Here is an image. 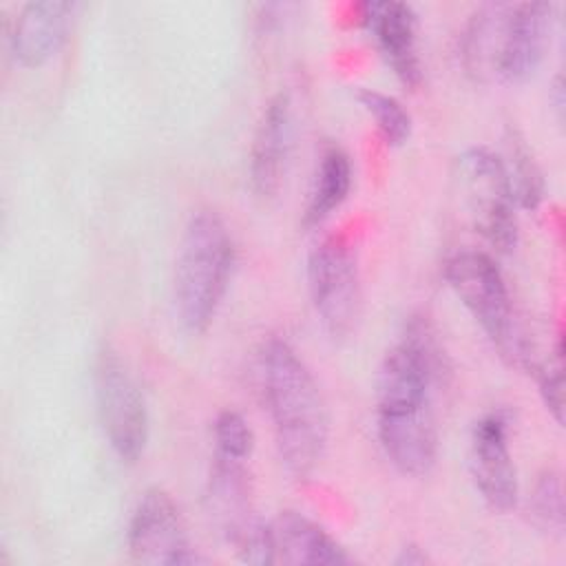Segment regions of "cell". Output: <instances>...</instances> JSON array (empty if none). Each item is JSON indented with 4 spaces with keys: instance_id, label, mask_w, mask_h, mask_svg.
I'll return each instance as SVG.
<instances>
[{
    "instance_id": "4",
    "label": "cell",
    "mask_w": 566,
    "mask_h": 566,
    "mask_svg": "<svg viewBox=\"0 0 566 566\" xmlns=\"http://www.w3.org/2000/svg\"><path fill=\"white\" fill-rule=\"evenodd\" d=\"M307 285L323 329L334 340L347 338L363 310L358 259L347 239L332 234L312 248Z\"/></svg>"
},
{
    "instance_id": "3",
    "label": "cell",
    "mask_w": 566,
    "mask_h": 566,
    "mask_svg": "<svg viewBox=\"0 0 566 566\" xmlns=\"http://www.w3.org/2000/svg\"><path fill=\"white\" fill-rule=\"evenodd\" d=\"M444 279L489 340L513 365H528L506 281L486 252L460 250L444 263Z\"/></svg>"
},
{
    "instance_id": "6",
    "label": "cell",
    "mask_w": 566,
    "mask_h": 566,
    "mask_svg": "<svg viewBox=\"0 0 566 566\" xmlns=\"http://www.w3.org/2000/svg\"><path fill=\"white\" fill-rule=\"evenodd\" d=\"M460 175L478 232L495 250H513L517 241L515 199L502 157L486 146H471L460 157Z\"/></svg>"
},
{
    "instance_id": "19",
    "label": "cell",
    "mask_w": 566,
    "mask_h": 566,
    "mask_svg": "<svg viewBox=\"0 0 566 566\" xmlns=\"http://www.w3.org/2000/svg\"><path fill=\"white\" fill-rule=\"evenodd\" d=\"M356 99L374 117L376 128L387 146H402L409 139L411 117L396 97L376 88H360Z\"/></svg>"
},
{
    "instance_id": "16",
    "label": "cell",
    "mask_w": 566,
    "mask_h": 566,
    "mask_svg": "<svg viewBox=\"0 0 566 566\" xmlns=\"http://www.w3.org/2000/svg\"><path fill=\"white\" fill-rule=\"evenodd\" d=\"M352 188V161L349 155L329 144L323 148L321 159L316 164L310 199L303 214V226H321L349 195Z\"/></svg>"
},
{
    "instance_id": "22",
    "label": "cell",
    "mask_w": 566,
    "mask_h": 566,
    "mask_svg": "<svg viewBox=\"0 0 566 566\" xmlns=\"http://www.w3.org/2000/svg\"><path fill=\"white\" fill-rule=\"evenodd\" d=\"M537 387L546 409L562 424L564 420V394H562V363L557 358L555 365L537 369Z\"/></svg>"
},
{
    "instance_id": "13",
    "label": "cell",
    "mask_w": 566,
    "mask_h": 566,
    "mask_svg": "<svg viewBox=\"0 0 566 566\" xmlns=\"http://www.w3.org/2000/svg\"><path fill=\"white\" fill-rule=\"evenodd\" d=\"M290 153L292 104L287 93H279L263 108L250 148V181L261 199H272L281 190Z\"/></svg>"
},
{
    "instance_id": "20",
    "label": "cell",
    "mask_w": 566,
    "mask_h": 566,
    "mask_svg": "<svg viewBox=\"0 0 566 566\" xmlns=\"http://www.w3.org/2000/svg\"><path fill=\"white\" fill-rule=\"evenodd\" d=\"M531 513L539 528L548 533L564 531V491L562 480L555 471H546L539 475L531 495Z\"/></svg>"
},
{
    "instance_id": "18",
    "label": "cell",
    "mask_w": 566,
    "mask_h": 566,
    "mask_svg": "<svg viewBox=\"0 0 566 566\" xmlns=\"http://www.w3.org/2000/svg\"><path fill=\"white\" fill-rule=\"evenodd\" d=\"M506 146H509V150H506V157H502V161L506 166L515 206L533 210L539 206V201L544 197L542 172H539L533 155L524 146V139L517 137V133H513V130L509 133Z\"/></svg>"
},
{
    "instance_id": "9",
    "label": "cell",
    "mask_w": 566,
    "mask_h": 566,
    "mask_svg": "<svg viewBox=\"0 0 566 566\" xmlns=\"http://www.w3.org/2000/svg\"><path fill=\"white\" fill-rule=\"evenodd\" d=\"M469 464L482 500L500 513L517 502V473L509 451V416L491 411L473 424Z\"/></svg>"
},
{
    "instance_id": "2",
    "label": "cell",
    "mask_w": 566,
    "mask_h": 566,
    "mask_svg": "<svg viewBox=\"0 0 566 566\" xmlns=\"http://www.w3.org/2000/svg\"><path fill=\"white\" fill-rule=\"evenodd\" d=\"M234 265V243L226 221L210 208L192 212L188 219L172 276L175 310L181 325L201 334L212 323Z\"/></svg>"
},
{
    "instance_id": "11",
    "label": "cell",
    "mask_w": 566,
    "mask_h": 566,
    "mask_svg": "<svg viewBox=\"0 0 566 566\" xmlns=\"http://www.w3.org/2000/svg\"><path fill=\"white\" fill-rule=\"evenodd\" d=\"M360 18L394 75L409 88L418 86L422 80V64L418 53V15L413 7L396 0L365 2L360 7Z\"/></svg>"
},
{
    "instance_id": "21",
    "label": "cell",
    "mask_w": 566,
    "mask_h": 566,
    "mask_svg": "<svg viewBox=\"0 0 566 566\" xmlns=\"http://www.w3.org/2000/svg\"><path fill=\"white\" fill-rule=\"evenodd\" d=\"M212 440H214V451L217 455H228V458H239V460H250L252 447H254V436L250 424L239 411L226 409L214 418L212 427Z\"/></svg>"
},
{
    "instance_id": "12",
    "label": "cell",
    "mask_w": 566,
    "mask_h": 566,
    "mask_svg": "<svg viewBox=\"0 0 566 566\" xmlns=\"http://www.w3.org/2000/svg\"><path fill=\"white\" fill-rule=\"evenodd\" d=\"M77 2L69 0H33L27 2L11 27V55L22 66H42L66 44Z\"/></svg>"
},
{
    "instance_id": "24",
    "label": "cell",
    "mask_w": 566,
    "mask_h": 566,
    "mask_svg": "<svg viewBox=\"0 0 566 566\" xmlns=\"http://www.w3.org/2000/svg\"><path fill=\"white\" fill-rule=\"evenodd\" d=\"M553 102H555V108L562 117V111H564V86H562V77H555V84H553Z\"/></svg>"
},
{
    "instance_id": "15",
    "label": "cell",
    "mask_w": 566,
    "mask_h": 566,
    "mask_svg": "<svg viewBox=\"0 0 566 566\" xmlns=\"http://www.w3.org/2000/svg\"><path fill=\"white\" fill-rule=\"evenodd\" d=\"M274 557L285 564H314L334 566L347 564L345 548L314 520L298 511H283L270 522Z\"/></svg>"
},
{
    "instance_id": "10",
    "label": "cell",
    "mask_w": 566,
    "mask_h": 566,
    "mask_svg": "<svg viewBox=\"0 0 566 566\" xmlns=\"http://www.w3.org/2000/svg\"><path fill=\"white\" fill-rule=\"evenodd\" d=\"M378 440L402 475H427L438 458L433 405L378 407Z\"/></svg>"
},
{
    "instance_id": "7",
    "label": "cell",
    "mask_w": 566,
    "mask_h": 566,
    "mask_svg": "<svg viewBox=\"0 0 566 566\" xmlns=\"http://www.w3.org/2000/svg\"><path fill=\"white\" fill-rule=\"evenodd\" d=\"M126 542L139 564L192 566L206 562L192 548L175 500L161 489H150L142 495L133 511Z\"/></svg>"
},
{
    "instance_id": "5",
    "label": "cell",
    "mask_w": 566,
    "mask_h": 566,
    "mask_svg": "<svg viewBox=\"0 0 566 566\" xmlns=\"http://www.w3.org/2000/svg\"><path fill=\"white\" fill-rule=\"evenodd\" d=\"M93 385L108 444L122 460L135 462L148 442V411L137 382L119 354L108 345L95 356Z\"/></svg>"
},
{
    "instance_id": "8",
    "label": "cell",
    "mask_w": 566,
    "mask_h": 566,
    "mask_svg": "<svg viewBox=\"0 0 566 566\" xmlns=\"http://www.w3.org/2000/svg\"><path fill=\"white\" fill-rule=\"evenodd\" d=\"M555 7L551 2L506 4L493 77L506 84L528 80L546 51Z\"/></svg>"
},
{
    "instance_id": "14",
    "label": "cell",
    "mask_w": 566,
    "mask_h": 566,
    "mask_svg": "<svg viewBox=\"0 0 566 566\" xmlns=\"http://www.w3.org/2000/svg\"><path fill=\"white\" fill-rule=\"evenodd\" d=\"M206 500L210 520L234 546H239L259 524L252 520L248 460L212 453Z\"/></svg>"
},
{
    "instance_id": "23",
    "label": "cell",
    "mask_w": 566,
    "mask_h": 566,
    "mask_svg": "<svg viewBox=\"0 0 566 566\" xmlns=\"http://www.w3.org/2000/svg\"><path fill=\"white\" fill-rule=\"evenodd\" d=\"M429 562V557L418 548V546H405L402 551H400V555L396 557V564H400V566H420V564H427Z\"/></svg>"
},
{
    "instance_id": "17",
    "label": "cell",
    "mask_w": 566,
    "mask_h": 566,
    "mask_svg": "<svg viewBox=\"0 0 566 566\" xmlns=\"http://www.w3.org/2000/svg\"><path fill=\"white\" fill-rule=\"evenodd\" d=\"M504 9L506 4H482L464 27L462 62L467 73L480 82L493 77Z\"/></svg>"
},
{
    "instance_id": "1",
    "label": "cell",
    "mask_w": 566,
    "mask_h": 566,
    "mask_svg": "<svg viewBox=\"0 0 566 566\" xmlns=\"http://www.w3.org/2000/svg\"><path fill=\"white\" fill-rule=\"evenodd\" d=\"M261 387L281 462L296 478L312 475L327 449L329 416L312 371L287 340L274 336L263 345Z\"/></svg>"
}]
</instances>
